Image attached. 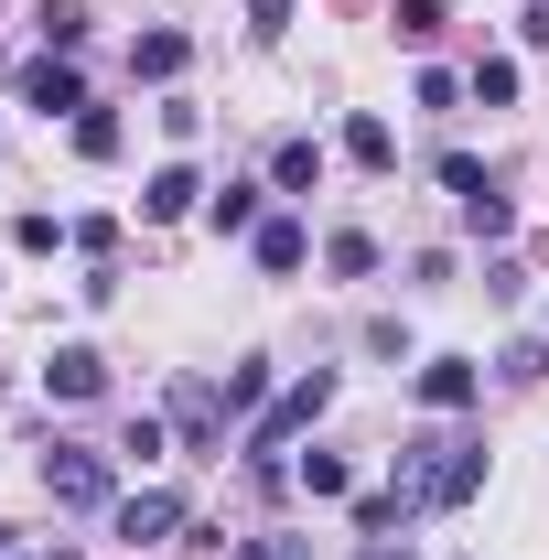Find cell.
Wrapping results in <instances>:
<instances>
[{
  "instance_id": "24",
  "label": "cell",
  "mask_w": 549,
  "mask_h": 560,
  "mask_svg": "<svg viewBox=\"0 0 549 560\" xmlns=\"http://www.w3.org/2000/svg\"><path fill=\"white\" fill-rule=\"evenodd\" d=\"M248 33H259V44H280V33H291V0H248Z\"/></svg>"
},
{
  "instance_id": "10",
  "label": "cell",
  "mask_w": 549,
  "mask_h": 560,
  "mask_svg": "<svg viewBox=\"0 0 549 560\" xmlns=\"http://www.w3.org/2000/svg\"><path fill=\"white\" fill-rule=\"evenodd\" d=\"M302 259H313V237H302L291 215H259V270H270V280H291Z\"/></svg>"
},
{
  "instance_id": "17",
  "label": "cell",
  "mask_w": 549,
  "mask_h": 560,
  "mask_svg": "<svg viewBox=\"0 0 549 560\" xmlns=\"http://www.w3.org/2000/svg\"><path fill=\"white\" fill-rule=\"evenodd\" d=\"M464 97H484V108H517V66H506V55H484V66L464 75Z\"/></svg>"
},
{
  "instance_id": "8",
  "label": "cell",
  "mask_w": 549,
  "mask_h": 560,
  "mask_svg": "<svg viewBox=\"0 0 549 560\" xmlns=\"http://www.w3.org/2000/svg\"><path fill=\"white\" fill-rule=\"evenodd\" d=\"M44 388H55V399H97V388H108L97 346H55V355H44Z\"/></svg>"
},
{
  "instance_id": "28",
  "label": "cell",
  "mask_w": 549,
  "mask_h": 560,
  "mask_svg": "<svg viewBox=\"0 0 549 560\" xmlns=\"http://www.w3.org/2000/svg\"><path fill=\"white\" fill-rule=\"evenodd\" d=\"M44 560H75V550H44Z\"/></svg>"
},
{
  "instance_id": "5",
  "label": "cell",
  "mask_w": 549,
  "mask_h": 560,
  "mask_svg": "<svg viewBox=\"0 0 549 560\" xmlns=\"http://www.w3.org/2000/svg\"><path fill=\"white\" fill-rule=\"evenodd\" d=\"M108 528H119V539H130V550H151V539H173V528H184V495H119V506H108Z\"/></svg>"
},
{
  "instance_id": "12",
  "label": "cell",
  "mask_w": 549,
  "mask_h": 560,
  "mask_svg": "<svg viewBox=\"0 0 549 560\" xmlns=\"http://www.w3.org/2000/svg\"><path fill=\"white\" fill-rule=\"evenodd\" d=\"M215 399H226V420H259V399H270V355H237Z\"/></svg>"
},
{
  "instance_id": "7",
  "label": "cell",
  "mask_w": 549,
  "mask_h": 560,
  "mask_svg": "<svg viewBox=\"0 0 549 560\" xmlns=\"http://www.w3.org/2000/svg\"><path fill=\"white\" fill-rule=\"evenodd\" d=\"M195 206H206V184H195V162H162V173L140 184V215H151V226H173V215H195Z\"/></svg>"
},
{
  "instance_id": "4",
  "label": "cell",
  "mask_w": 549,
  "mask_h": 560,
  "mask_svg": "<svg viewBox=\"0 0 549 560\" xmlns=\"http://www.w3.org/2000/svg\"><path fill=\"white\" fill-rule=\"evenodd\" d=\"M22 108H44V119H75V108H86V75H75L66 55H33V66H22Z\"/></svg>"
},
{
  "instance_id": "15",
  "label": "cell",
  "mask_w": 549,
  "mask_h": 560,
  "mask_svg": "<svg viewBox=\"0 0 549 560\" xmlns=\"http://www.w3.org/2000/svg\"><path fill=\"white\" fill-rule=\"evenodd\" d=\"M33 33H44V55H75V44H86V11H75V0H44Z\"/></svg>"
},
{
  "instance_id": "9",
  "label": "cell",
  "mask_w": 549,
  "mask_h": 560,
  "mask_svg": "<svg viewBox=\"0 0 549 560\" xmlns=\"http://www.w3.org/2000/svg\"><path fill=\"white\" fill-rule=\"evenodd\" d=\"M184 66H195V44H184V33H140V44H130V75H151V86H173Z\"/></svg>"
},
{
  "instance_id": "25",
  "label": "cell",
  "mask_w": 549,
  "mask_h": 560,
  "mask_svg": "<svg viewBox=\"0 0 549 560\" xmlns=\"http://www.w3.org/2000/svg\"><path fill=\"white\" fill-rule=\"evenodd\" d=\"M237 560H313V550H302V539H248Z\"/></svg>"
},
{
  "instance_id": "20",
  "label": "cell",
  "mask_w": 549,
  "mask_h": 560,
  "mask_svg": "<svg viewBox=\"0 0 549 560\" xmlns=\"http://www.w3.org/2000/svg\"><path fill=\"white\" fill-rule=\"evenodd\" d=\"M388 22H399V44H431V33H442V0H399Z\"/></svg>"
},
{
  "instance_id": "2",
  "label": "cell",
  "mask_w": 549,
  "mask_h": 560,
  "mask_svg": "<svg viewBox=\"0 0 549 560\" xmlns=\"http://www.w3.org/2000/svg\"><path fill=\"white\" fill-rule=\"evenodd\" d=\"M324 410H335V366H313V377H291V388H280L270 410L248 420V464H259V486H280V442H291V431H313Z\"/></svg>"
},
{
  "instance_id": "27",
  "label": "cell",
  "mask_w": 549,
  "mask_h": 560,
  "mask_svg": "<svg viewBox=\"0 0 549 560\" xmlns=\"http://www.w3.org/2000/svg\"><path fill=\"white\" fill-rule=\"evenodd\" d=\"M366 560H410V550H399V539H366Z\"/></svg>"
},
{
  "instance_id": "21",
  "label": "cell",
  "mask_w": 549,
  "mask_h": 560,
  "mask_svg": "<svg viewBox=\"0 0 549 560\" xmlns=\"http://www.w3.org/2000/svg\"><path fill=\"white\" fill-rule=\"evenodd\" d=\"M464 226H475V237H506V226H517V206H506V195H475V206H464Z\"/></svg>"
},
{
  "instance_id": "22",
  "label": "cell",
  "mask_w": 549,
  "mask_h": 560,
  "mask_svg": "<svg viewBox=\"0 0 549 560\" xmlns=\"http://www.w3.org/2000/svg\"><path fill=\"white\" fill-rule=\"evenodd\" d=\"M442 184H453V195H464V206H475V195H495V173H484V162H464V151H453V162H442Z\"/></svg>"
},
{
  "instance_id": "16",
  "label": "cell",
  "mask_w": 549,
  "mask_h": 560,
  "mask_svg": "<svg viewBox=\"0 0 549 560\" xmlns=\"http://www.w3.org/2000/svg\"><path fill=\"white\" fill-rule=\"evenodd\" d=\"M75 151L86 162H119V108H75Z\"/></svg>"
},
{
  "instance_id": "11",
  "label": "cell",
  "mask_w": 549,
  "mask_h": 560,
  "mask_svg": "<svg viewBox=\"0 0 549 560\" xmlns=\"http://www.w3.org/2000/svg\"><path fill=\"white\" fill-rule=\"evenodd\" d=\"M270 184H280V195H313V184H324V140H280V151H270Z\"/></svg>"
},
{
  "instance_id": "23",
  "label": "cell",
  "mask_w": 549,
  "mask_h": 560,
  "mask_svg": "<svg viewBox=\"0 0 549 560\" xmlns=\"http://www.w3.org/2000/svg\"><path fill=\"white\" fill-rule=\"evenodd\" d=\"M162 442H173L162 420H130V442H119V464H162Z\"/></svg>"
},
{
  "instance_id": "13",
  "label": "cell",
  "mask_w": 549,
  "mask_h": 560,
  "mask_svg": "<svg viewBox=\"0 0 549 560\" xmlns=\"http://www.w3.org/2000/svg\"><path fill=\"white\" fill-rule=\"evenodd\" d=\"M344 151H355L366 173H388V162H399V130H388L377 108H355V119H344Z\"/></svg>"
},
{
  "instance_id": "6",
  "label": "cell",
  "mask_w": 549,
  "mask_h": 560,
  "mask_svg": "<svg viewBox=\"0 0 549 560\" xmlns=\"http://www.w3.org/2000/svg\"><path fill=\"white\" fill-rule=\"evenodd\" d=\"M484 399V377H475V355H431V366H420V410H475Z\"/></svg>"
},
{
  "instance_id": "18",
  "label": "cell",
  "mask_w": 549,
  "mask_h": 560,
  "mask_svg": "<svg viewBox=\"0 0 549 560\" xmlns=\"http://www.w3.org/2000/svg\"><path fill=\"white\" fill-rule=\"evenodd\" d=\"M324 259H335V280H366V270H377V237H366V226H344Z\"/></svg>"
},
{
  "instance_id": "3",
  "label": "cell",
  "mask_w": 549,
  "mask_h": 560,
  "mask_svg": "<svg viewBox=\"0 0 549 560\" xmlns=\"http://www.w3.org/2000/svg\"><path fill=\"white\" fill-rule=\"evenodd\" d=\"M44 495H55V506H108V453L55 442V453H44Z\"/></svg>"
},
{
  "instance_id": "19",
  "label": "cell",
  "mask_w": 549,
  "mask_h": 560,
  "mask_svg": "<svg viewBox=\"0 0 549 560\" xmlns=\"http://www.w3.org/2000/svg\"><path fill=\"white\" fill-rule=\"evenodd\" d=\"M291 475H302V486H313V495H344V486H355V464H344V453H302Z\"/></svg>"
},
{
  "instance_id": "14",
  "label": "cell",
  "mask_w": 549,
  "mask_h": 560,
  "mask_svg": "<svg viewBox=\"0 0 549 560\" xmlns=\"http://www.w3.org/2000/svg\"><path fill=\"white\" fill-rule=\"evenodd\" d=\"M206 226H215V237H259V184H226V195H206Z\"/></svg>"
},
{
  "instance_id": "1",
  "label": "cell",
  "mask_w": 549,
  "mask_h": 560,
  "mask_svg": "<svg viewBox=\"0 0 549 560\" xmlns=\"http://www.w3.org/2000/svg\"><path fill=\"white\" fill-rule=\"evenodd\" d=\"M484 495V442L475 431H420L399 442V506H464Z\"/></svg>"
},
{
  "instance_id": "26",
  "label": "cell",
  "mask_w": 549,
  "mask_h": 560,
  "mask_svg": "<svg viewBox=\"0 0 549 560\" xmlns=\"http://www.w3.org/2000/svg\"><path fill=\"white\" fill-rule=\"evenodd\" d=\"M517 33H528V44H549V0H528V22H517Z\"/></svg>"
}]
</instances>
